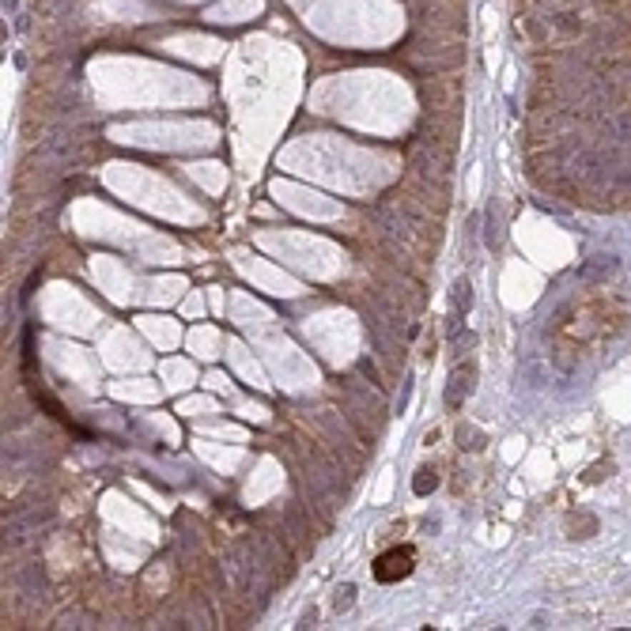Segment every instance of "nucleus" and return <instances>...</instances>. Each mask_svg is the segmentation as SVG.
Returning a JSON list of instances; mask_svg holds the SVG:
<instances>
[{
    "mask_svg": "<svg viewBox=\"0 0 631 631\" xmlns=\"http://www.w3.org/2000/svg\"><path fill=\"white\" fill-rule=\"evenodd\" d=\"M439 488V472L424 465V469H416V477H412V492L416 495H427V492H435Z\"/></svg>",
    "mask_w": 631,
    "mask_h": 631,
    "instance_id": "8",
    "label": "nucleus"
},
{
    "mask_svg": "<svg viewBox=\"0 0 631 631\" xmlns=\"http://www.w3.org/2000/svg\"><path fill=\"white\" fill-rule=\"evenodd\" d=\"M472 386H477V359H465V363H457L450 371V382H446V404L457 409V404L472 393Z\"/></svg>",
    "mask_w": 631,
    "mask_h": 631,
    "instance_id": "2",
    "label": "nucleus"
},
{
    "mask_svg": "<svg viewBox=\"0 0 631 631\" xmlns=\"http://www.w3.org/2000/svg\"><path fill=\"white\" fill-rule=\"evenodd\" d=\"M469 307H472V287H469V280L462 276V280H454V314H450V329H457V322L469 314Z\"/></svg>",
    "mask_w": 631,
    "mask_h": 631,
    "instance_id": "5",
    "label": "nucleus"
},
{
    "mask_svg": "<svg viewBox=\"0 0 631 631\" xmlns=\"http://www.w3.org/2000/svg\"><path fill=\"white\" fill-rule=\"evenodd\" d=\"M352 601H356V586H352V582H344V586L333 590V609H337V612H348Z\"/></svg>",
    "mask_w": 631,
    "mask_h": 631,
    "instance_id": "9",
    "label": "nucleus"
},
{
    "mask_svg": "<svg viewBox=\"0 0 631 631\" xmlns=\"http://www.w3.org/2000/svg\"><path fill=\"white\" fill-rule=\"evenodd\" d=\"M605 469H609V462H597L594 469H590V472H586V480H590V484H597V480H605Z\"/></svg>",
    "mask_w": 631,
    "mask_h": 631,
    "instance_id": "10",
    "label": "nucleus"
},
{
    "mask_svg": "<svg viewBox=\"0 0 631 631\" xmlns=\"http://www.w3.org/2000/svg\"><path fill=\"white\" fill-rule=\"evenodd\" d=\"M594 533H597V518L590 515V510H571V518H567V537L582 541V537H594Z\"/></svg>",
    "mask_w": 631,
    "mask_h": 631,
    "instance_id": "7",
    "label": "nucleus"
},
{
    "mask_svg": "<svg viewBox=\"0 0 631 631\" xmlns=\"http://www.w3.org/2000/svg\"><path fill=\"white\" fill-rule=\"evenodd\" d=\"M582 16L578 11H571V8H563V11H556V16H548V31H556V34H582Z\"/></svg>",
    "mask_w": 631,
    "mask_h": 631,
    "instance_id": "6",
    "label": "nucleus"
},
{
    "mask_svg": "<svg viewBox=\"0 0 631 631\" xmlns=\"http://www.w3.org/2000/svg\"><path fill=\"white\" fill-rule=\"evenodd\" d=\"M4 11H16V0H4Z\"/></svg>",
    "mask_w": 631,
    "mask_h": 631,
    "instance_id": "11",
    "label": "nucleus"
},
{
    "mask_svg": "<svg viewBox=\"0 0 631 631\" xmlns=\"http://www.w3.org/2000/svg\"><path fill=\"white\" fill-rule=\"evenodd\" d=\"M601 125H605V136H609V140L631 148V110H612V114H605Z\"/></svg>",
    "mask_w": 631,
    "mask_h": 631,
    "instance_id": "3",
    "label": "nucleus"
},
{
    "mask_svg": "<svg viewBox=\"0 0 631 631\" xmlns=\"http://www.w3.org/2000/svg\"><path fill=\"white\" fill-rule=\"evenodd\" d=\"M416 571V548L412 545H397V548H386L382 556L374 560V578L378 582H401Z\"/></svg>",
    "mask_w": 631,
    "mask_h": 631,
    "instance_id": "1",
    "label": "nucleus"
},
{
    "mask_svg": "<svg viewBox=\"0 0 631 631\" xmlns=\"http://www.w3.org/2000/svg\"><path fill=\"white\" fill-rule=\"evenodd\" d=\"M612 272H616V257L597 254V257H590V261H582V265H578V280H582V284H594V280H601V276H612Z\"/></svg>",
    "mask_w": 631,
    "mask_h": 631,
    "instance_id": "4",
    "label": "nucleus"
}]
</instances>
